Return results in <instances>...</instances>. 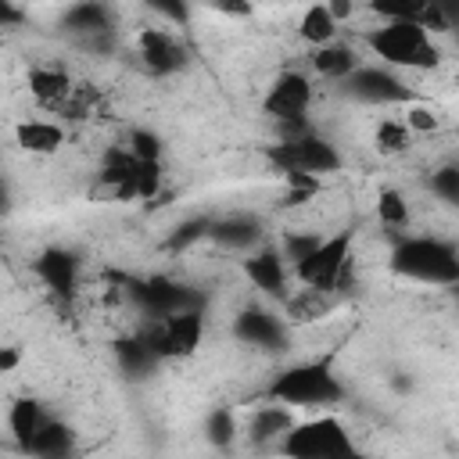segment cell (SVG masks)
<instances>
[{
    "instance_id": "cell-13",
    "label": "cell",
    "mask_w": 459,
    "mask_h": 459,
    "mask_svg": "<svg viewBox=\"0 0 459 459\" xmlns=\"http://www.w3.org/2000/svg\"><path fill=\"white\" fill-rule=\"evenodd\" d=\"M79 269H82V262H79V255L68 251V247H47V251H39V258H36L39 280H43L54 294H61V298H72V294H75V287H79Z\"/></svg>"
},
{
    "instance_id": "cell-24",
    "label": "cell",
    "mask_w": 459,
    "mask_h": 459,
    "mask_svg": "<svg viewBox=\"0 0 459 459\" xmlns=\"http://www.w3.org/2000/svg\"><path fill=\"white\" fill-rule=\"evenodd\" d=\"M298 32H301L305 43H312V47H326V43L337 39L341 29H337V22L330 18L326 4H312V7H305L301 22H298Z\"/></svg>"
},
{
    "instance_id": "cell-8",
    "label": "cell",
    "mask_w": 459,
    "mask_h": 459,
    "mask_svg": "<svg viewBox=\"0 0 459 459\" xmlns=\"http://www.w3.org/2000/svg\"><path fill=\"white\" fill-rule=\"evenodd\" d=\"M344 97L359 100V104H373V108H391V104H409L412 90L405 86L402 75H394L384 65H359L344 82H341Z\"/></svg>"
},
{
    "instance_id": "cell-19",
    "label": "cell",
    "mask_w": 459,
    "mask_h": 459,
    "mask_svg": "<svg viewBox=\"0 0 459 459\" xmlns=\"http://www.w3.org/2000/svg\"><path fill=\"white\" fill-rule=\"evenodd\" d=\"M290 427H294V412H290L287 405H280V402H269V405H262V409L251 416L247 437H251L255 445H269V441H280Z\"/></svg>"
},
{
    "instance_id": "cell-32",
    "label": "cell",
    "mask_w": 459,
    "mask_h": 459,
    "mask_svg": "<svg viewBox=\"0 0 459 459\" xmlns=\"http://www.w3.org/2000/svg\"><path fill=\"white\" fill-rule=\"evenodd\" d=\"M22 359H25V351L18 344H0V377L14 373L22 366Z\"/></svg>"
},
{
    "instance_id": "cell-33",
    "label": "cell",
    "mask_w": 459,
    "mask_h": 459,
    "mask_svg": "<svg viewBox=\"0 0 459 459\" xmlns=\"http://www.w3.org/2000/svg\"><path fill=\"white\" fill-rule=\"evenodd\" d=\"M326 11H330V18H333L337 29H341V22H348V18L355 14V4H348V0H333V4H326Z\"/></svg>"
},
{
    "instance_id": "cell-1",
    "label": "cell",
    "mask_w": 459,
    "mask_h": 459,
    "mask_svg": "<svg viewBox=\"0 0 459 459\" xmlns=\"http://www.w3.org/2000/svg\"><path fill=\"white\" fill-rule=\"evenodd\" d=\"M269 402H280L287 409H319L344 398V384L333 373L330 359H308L298 366H287L269 384Z\"/></svg>"
},
{
    "instance_id": "cell-27",
    "label": "cell",
    "mask_w": 459,
    "mask_h": 459,
    "mask_svg": "<svg viewBox=\"0 0 459 459\" xmlns=\"http://www.w3.org/2000/svg\"><path fill=\"white\" fill-rule=\"evenodd\" d=\"M373 143H377L380 154H402L412 143V133L405 129L402 118H380L377 122V133H373Z\"/></svg>"
},
{
    "instance_id": "cell-35",
    "label": "cell",
    "mask_w": 459,
    "mask_h": 459,
    "mask_svg": "<svg viewBox=\"0 0 459 459\" xmlns=\"http://www.w3.org/2000/svg\"><path fill=\"white\" fill-rule=\"evenodd\" d=\"M7 208H11V190H7V183L0 179V215H4Z\"/></svg>"
},
{
    "instance_id": "cell-4",
    "label": "cell",
    "mask_w": 459,
    "mask_h": 459,
    "mask_svg": "<svg viewBox=\"0 0 459 459\" xmlns=\"http://www.w3.org/2000/svg\"><path fill=\"white\" fill-rule=\"evenodd\" d=\"M280 455L283 459H366L351 430L330 412L294 423L280 437Z\"/></svg>"
},
{
    "instance_id": "cell-11",
    "label": "cell",
    "mask_w": 459,
    "mask_h": 459,
    "mask_svg": "<svg viewBox=\"0 0 459 459\" xmlns=\"http://www.w3.org/2000/svg\"><path fill=\"white\" fill-rule=\"evenodd\" d=\"M136 43H140V61L154 75H172V72L186 68V61H190L186 43L172 29H165V25L161 29H143Z\"/></svg>"
},
{
    "instance_id": "cell-10",
    "label": "cell",
    "mask_w": 459,
    "mask_h": 459,
    "mask_svg": "<svg viewBox=\"0 0 459 459\" xmlns=\"http://www.w3.org/2000/svg\"><path fill=\"white\" fill-rule=\"evenodd\" d=\"M133 301L140 305L143 319L147 323H158V319H169V316H179V312H190V308H201V298L176 283V280H165V276H151V280H140L133 287Z\"/></svg>"
},
{
    "instance_id": "cell-15",
    "label": "cell",
    "mask_w": 459,
    "mask_h": 459,
    "mask_svg": "<svg viewBox=\"0 0 459 459\" xmlns=\"http://www.w3.org/2000/svg\"><path fill=\"white\" fill-rule=\"evenodd\" d=\"M50 420L47 405L39 398H14L11 409H7V430L18 445V452H25L32 445V437L43 430V423Z\"/></svg>"
},
{
    "instance_id": "cell-36",
    "label": "cell",
    "mask_w": 459,
    "mask_h": 459,
    "mask_svg": "<svg viewBox=\"0 0 459 459\" xmlns=\"http://www.w3.org/2000/svg\"><path fill=\"white\" fill-rule=\"evenodd\" d=\"M22 459H86L79 452H68V455H22Z\"/></svg>"
},
{
    "instance_id": "cell-22",
    "label": "cell",
    "mask_w": 459,
    "mask_h": 459,
    "mask_svg": "<svg viewBox=\"0 0 459 459\" xmlns=\"http://www.w3.org/2000/svg\"><path fill=\"white\" fill-rule=\"evenodd\" d=\"M68 452H75V434H72V427L65 420L50 416L22 455H68Z\"/></svg>"
},
{
    "instance_id": "cell-25",
    "label": "cell",
    "mask_w": 459,
    "mask_h": 459,
    "mask_svg": "<svg viewBox=\"0 0 459 459\" xmlns=\"http://www.w3.org/2000/svg\"><path fill=\"white\" fill-rule=\"evenodd\" d=\"M237 434H240V423H237V412L230 405L208 409V416H204V437H208L212 448H230L237 441Z\"/></svg>"
},
{
    "instance_id": "cell-23",
    "label": "cell",
    "mask_w": 459,
    "mask_h": 459,
    "mask_svg": "<svg viewBox=\"0 0 459 459\" xmlns=\"http://www.w3.org/2000/svg\"><path fill=\"white\" fill-rule=\"evenodd\" d=\"M108 25H111V7L104 4H72L65 11V29L79 36H104Z\"/></svg>"
},
{
    "instance_id": "cell-17",
    "label": "cell",
    "mask_w": 459,
    "mask_h": 459,
    "mask_svg": "<svg viewBox=\"0 0 459 459\" xmlns=\"http://www.w3.org/2000/svg\"><path fill=\"white\" fill-rule=\"evenodd\" d=\"M359 65H362L359 54H355L348 43H337V39L312 50V68H316V75H323V79H330V82H344Z\"/></svg>"
},
{
    "instance_id": "cell-16",
    "label": "cell",
    "mask_w": 459,
    "mask_h": 459,
    "mask_svg": "<svg viewBox=\"0 0 459 459\" xmlns=\"http://www.w3.org/2000/svg\"><path fill=\"white\" fill-rule=\"evenodd\" d=\"M208 237H212L219 247H230V251H251V247L262 240V226H258L251 215H230V219L208 222Z\"/></svg>"
},
{
    "instance_id": "cell-9",
    "label": "cell",
    "mask_w": 459,
    "mask_h": 459,
    "mask_svg": "<svg viewBox=\"0 0 459 459\" xmlns=\"http://www.w3.org/2000/svg\"><path fill=\"white\" fill-rule=\"evenodd\" d=\"M308 108H312V79L305 72H294V68L280 72L262 97V111L283 126H301Z\"/></svg>"
},
{
    "instance_id": "cell-21",
    "label": "cell",
    "mask_w": 459,
    "mask_h": 459,
    "mask_svg": "<svg viewBox=\"0 0 459 459\" xmlns=\"http://www.w3.org/2000/svg\"><path fill=\"white\" fill-rule=\"evenodd\" d=\"M115 362L126 377H147L154 366H158V355L147 348V341L136 333V337H118L115 341Z\"/></svg>"
},
{
    "instance_id": "cell-7",
    "label": "cell",
    "mask_w": 459,
    "mask_h": 459,
    "mask_svg": "<svg viewBox=\"0 0 459 459\" xmlns=\"http://www.w3.org/2000/svg\"><path fill=\"white\" fill-rule=\"evenodd\" d=\"M201 333H204V316H201V308H190V312H179V316L147 323V330L140 337L158 355V362H165V359H186V355H194L197 344H201Z\"/></svg>"
},
{
    "instance_id": "cell-5",
    "label": "cell",
    "mask_w": 459,
    "mask_h": 459,
    "mask_svg": "<svg viewBox=\"0 0 459 459\" xmlns=\"http://www.w3.org/2000/svg\"><path fill=\"white\" fill-rule=\"evenodd\" d=\"M351 240H355L351 230H337V233L323 237L301 262L290 265L294 280H301L308 290H333L351 262Z\"/></svg>"
},
{
    "instance_id": "cell-12",
    "label": "cell",
    "mask_w": 459,
    "mask_h": 459,
    "mask_svg": "<svg viewBox=\"0 0 459 459\" xmlns=\"http://www.w3.org/2000/svg\"><path fill=\"white\" fill-rule=\"evenodd\" d=\"M233 337L244 341V344H255V348H269V351H273V348L283 344L287 326H283V319L273 316L269 308L251 305V308H244V312L233 319Z\"/></svg>"
},
{
    "instance_id": "cell-3",
    "label": "cell",
    "mask_w": 459,
    "mask_h": 459,
    "mask_svg": "<svg viewBox=\"0 0 459 459\" xmlns=\"http://www.w3.org/2000/svg\"><path fill=\"white\" fill-rule=\"evenodd\" d=\"M366 43H369V50L384 61V68H416V72H423V68H437V61H441V50H437V43L430 39V32L420 25V22H412V18H394V22H384L380 29H373L369 36H366Z\"/></svg>"
},
{
    "instance_id": "cell-29",
    "label": "cell",
    "mask_w": 459,
    "mask_h": 459,
    "mask_svg": "<svg viewBox=\"0 0 459 459\" xmlns=\"http://www.w3.org/2000/svg\"><path fill=\"white\" fill-rule=\"evenodd\" d=\"M319 240H323L319 233H301V230L283 233V251H280V255H283V262H287V265H294V262H301V258H305Z\"/></svg>"
},
{
    "instance_id": "cell-18",
    "label": "cell",
    "mask_w": 459,
    "mask_h": 459,
    "mask_svg": "<svg viewBox=\"0 0 459 459\" xmlns=\"http://www.w3.org/2000/svg\"><path fill=\"white\" fill-rule=\"evenodd\" d=\"M14 140L29 154H54L65 143V129L50 118H29V122L14 126Z\"/></svg>"
},
{
    "instance_id": "cell-6",
    "label": "cell",
    "mask_w": 459,
    "mask_h": 459,
    "mask_svg": "<svg viewBox=\"0 0 459 459\" xmlns=\"http://www.w3.org/2000/svg\"><path fill=\"white\" fill-rule=\"evenodd\" d=\"M265 154H269V161H273L283 176H312V179H319V176L341 169L337 147H333L330 140L308 136V133H305V136H287V140L273 143Z\"/></svg>"
},
{
    "instance_id": "cell-14",
    "label": "cell",
    "mask_w": 459,
    "mask_h": 459,
    "mask_svg": "<svg viewBox=\"0 0 459 459\" xmlns=\"http://www.w3.org/2000/svg\"><path fill=\"white\" fill-rule=\"evenodd\" d=\"M244 276L258 287V294H269V298H283L287 290V276H290V265L283 262V255L276 247H258L244 258Z\"/></svg>"
},
{
    "instance_id": "cell-30",
    "label": "cell",
    "mask_w": 459,
    "mask_h": 459,
    "mask_svg": "<svg viewBox=\"0 0 459 459\" xmlns=\"http://www.w3.org/2000/svg\"><path fill=\"white\" fill-rule=\"evenodd\" d=\"M430 190H434L445 204H455V201H459V169H455V165H441V169L430 176Z\"/></svg>"
},
{
    "instance_id": "cell-31",
    "label": "cell",
    "mask_w": 459,
    "mask_h": 459,
    "mask_svg": "<svg viewBox=\"0 0 459 459\" xmlns=\"http://www.w3.org/2000/svg\"><path fill=\"white\" fill-rule=\"evenodd\" d=\"M402 122H405V129L416 136V133H430V129H437V115L427 108V104H409L405 108V115H402Z\"/></svg>"
},
{
    "instance_id": "cell-20",
    "label": "cell",
    "mask_w": 459,
    "mask_h": 459,
    "mask_svg": "<svg viewBox=\"0 0 459 459\" xmlns=\"http://www.w3.org/2000/svg\"><path fill=\"white\" fill-rule=\"evenodd\" d=\"M29 93H32L39 104L54 108V104H65V100H68V93H72V79H68L65 68L39 65V68L29 72Z\"/></svg>"
},
{
    "instance_id": "cell-2",
    "label": "cell",
    "mask_w": 459,
    "mask_h": 459,
    "mask_svg": "<svg viewBox=\"0 0 459 459\" xmlns=\"http://www.w3.org/2000/svg\"><path fill=\"white\" fill-rule=\"evenodd\" d=\"M391 269L416 283L452 287L459 280V251L441 237H402L391 247Z\"/></svg>"
},
{
    "instance_id": "cell-26",
    "label": "cell",
    "mask_w": 459,
    "mask_h": 459,
    "mask_svg": "<svg viewBox=\"0 0 459 459\" xmlns=\"http://www.w3.org/2000/svg\"><path fill=\"white\" fill-rule=\"evenodd\" d=\"M377 219L387 230H409V201L402 197V190H380L377 197Z\"/></svg>"
},
{
    "instance_id": "cell-28",
    "label": "cell",
    "mask_w": 459,
    "mask_h": 459,
    "mask_svg": "<svg viewBox=\"0 0 459 459\" xmlns=\"http://www.w3.org/2000/svg\"><path fill=\"white\" fill-rule=\"evenodd\" d=\"M126 154L136 158V161H161V136L151 133V129H133Z\"/></svg>"
},
{
    "instance_id": "cell-34",
    "label": "cell",
    "mask_w": 459,
    "mask_h": 459,
    "mask_svg": "<svg viewBox=\"0 0 459 459\" xmlns=\"http://www.w3.org/2000/svg\"><path fill=\"white\" fill-rule=\"evenodd\" d=\"M22 22V7H14L11 0H0V29H11Z\"/></svg>"
}]
</instances>
